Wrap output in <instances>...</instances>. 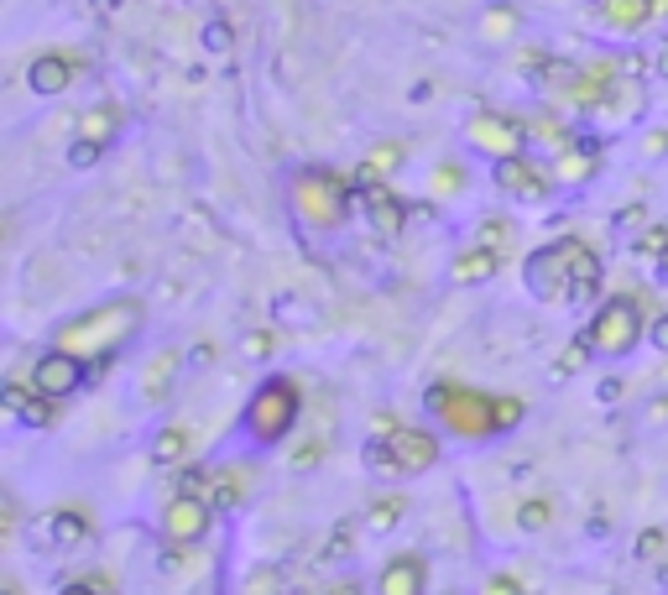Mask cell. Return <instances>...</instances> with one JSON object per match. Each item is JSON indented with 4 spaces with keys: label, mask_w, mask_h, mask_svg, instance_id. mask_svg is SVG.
Masks as SVG:
<instances>
[{
    "label": "cell",
    "mask_w": 668,
    "mask_h": 595,
    "mask_svg": "<svg viewBox=\"0 0 668 595\" xmlns=\"http://www.w3.org/2000/svg\"><path fill=\"white\" fill-rule=\"evenodd\" d=\"M523 283L538 304H570V298H591L600 287V257L580 236H559L538 246L523 262Z\"/></svg>",
    "instance_id": "1"
},
{
    "label": "cell",
    "mask_w": 668,
    "mask_h": 595,
    "mask_svg": "<svg viewBox=\"0 0 668 595\" xmlns=\"http://www.w3.org/2000/svg\"><path fill=\"white\" fill-rule=\"evenodd\" d=\"M136 330H142V304L136 298H110V304H95V309L63 319L58 334H52V345L79 360H90V366H99V360L116 356Z\"/></svg>",
    "instance_id": "2"
},
{
    "label": "cell",
    "mask_w": 668,
    "mask_h": 595,
    "mask_svg": "<svg viewBox=\"0 0 668 595\" xmlns=\"http://www.w3.org/2000/svg\"><path fill=\"white\" fill-rule=\"evenodd\" d=\"M429 413L444 433L470 439V444L501 433V397L476 392V386H460V381H439V386H429Z\"/></svg>",
    "instance_id": "3"
},
{
    "label": "cell",
    "mask_w": 668,
    "mask_h": 595,
    "mask_svg": "<svg viewBox=\"0 0 668 595\" xmlns=\"http://www.w3.org/2000/svg\"><path fill=\"white\" fill-rule=\"evenodd\" d=\"M287 199H293L298 225L313 230V236H330V230H339V225L350 219V183H345L339 172H330V167H303V172H293Z\"/></svg>",
    "instance_id": "4"
},
{
    "label": "cell",
    "mask_w": 668,
    "mask_h": 595,
    "mask_svg": "<svg viewBox=\"0 0 668 595\" xmlns=\"http://www.w3.org/2000/svg\"><path fill=\"white\" fill-rule=\"evenodd\" d=\"M298 418H303V392H298V381L293 377H266L257 392H251V403H246V439L251 444H283L287 433L298 429Z\"/></svg>",
    "instance_id": "5"
},
{
    "label": "cell",
    "mask_w": 668,
    "mask_h": 595,
    "mask_svg": "<svg viewBox=\"0 0 668 595\" xmlns=\"http://www.w3.org/2000/svg\"><path fill=\"white\" fill-rule=\"evenodd\" d=\"M366 465L377 476H424L439 465V439L429 429H407V424L382 418V433L366 444Z\"/></svg>",
    "instance_id": "6"
},
{
    "label": "cell",
    "mask_w": 668,
    "mask_h": 595,
    "mask_svg": "<svg viewBox=\"0 0 668 595\" xmlns=\"http://www.w3.org/2000/svg\"><path fill=\"white\" fill-rule=\"evenodd\" d=\"M637 340H643V313L632 298H611V304H600V313L591 319V330H585V345H591V356H606V360H621L637 350Z\"/></svg>",
    "instance_id": "7"
},
{
    "label": "cell",
    "mask_w": 668,
    "mask_h": 595,
    "mask_svg": "<svg viewBox=\"0 0 668 595\" xmlns=\"http://www.w3.org/2000/svg\"><path fill=\"white\" fill-rule=\"evenodd\" d=\"M215 501L204 497V491H172L163 507V544L167 548H193L210 538V527H215Z\"/></svg>",
    "instance_id": "8"
},
{
    "label": "cell",
    "mask_w": 668,
    "mask_h": 595,
    "mask_svg": "<svg viewBox=\"0 0 668 595\" xmlns=\"http://www.w3.org/2000/svg\"><path fill=\"white\" fill-rule=\"evenodd\" d=\"M527 136H533V131H527V120L501 116V110H480V116H470V126H465V142L476 146L480 157H491V163L523 157Z\"/></svg>",
    "instance_id": "9"
},
{
    "label": "cell",
    "mask_w": 668,
    "mask_h": 595,
    "mask_svg": "<svg viewBox=\"0 0 668 595\" xmlns=\"http://www.w3.org/2000/svg\"><path fill=\"white\" fill-rule=\"evenodd\" d=\"M497 189L506 199H517V204H544L559 183H553L549 167L527 163V157H506V163H497Z\"/></svg>",
    "instance_id": "10"
},
{
    "label": "cell",
    "mask_w": 668,
    "mask_h": 595,
    "mask_svg": "<svg viewBox=\"0 0 668 595\" xmlns=\"http://www.w3.org/2000/svg\"><path fill=\"white\" fill-rule=\"evenodd\" d=\"M84 381H90V360L69 356V350H58V345L32 366V386H37V392H48V397H73Z\"/></svg>",
    "instance_id": "11"
},
{
    "label": "cell",
    "mask_w": 668,
    "mask_h": 595,
    "mask_svg": "<svg viewBox=\"0 0 668 595\" xmlns=\"http://www.w3.org/2000/svg\"><path fill=\"white\" fill-rule=\"evenodd\" d=\"M377 595H429V564H424V554H397L377 574Z\"/></svg>",
    "instance_id": "12"
},
{
    "label": "cell",
    "mask_w": 668,
    "mask_h": 595,
    "mask_svg": "<svg viewBox=\"0 0 668 595\" xmlns=\"http://www.w3.org/2000/svg\"><path fill=\"white\" fill-rule=\"evenodd\" d=\"M0 403H5V413H16L26 429H52V418H58V397H48V392H26L22 381H5V392H0Z\"/></svg>",
    "instance_id": "13"
},
{
    "label": "cell",
    "mask_w": 668,
    "mask_h": 595,
    "mask_svg": "<svg viewBox=\"0 0 668 595\" xmlns=\"http://www.w3.org/2000/svg\"><path fill=\"white\" fill-rule=\"evenodd\" d=\"M366 215H371V225H377L386 240H397L407 225V204L386 189V178H366Z\"/></svg>",
    "instance_id": "14"
},
{
    "label": "cell",
    "mask_w": 668,
    "mask_h": 595,
    "mask_svg": "<svg viewBox=\"0 0 668 595\" xmlns=\"http://www.w3.org/2000/svg\"><path fill=\"white\" fill-rule=\"evenodd\" d=\"M596 167H600L596 146L570 142V146H559V157L549 163V172H553V183H559V189H580V183H591V178H596Z\"/></svg>",
    "instance_id": "15"
},
{
    "label": "cell",
    "mask_w": 668,
    "mask_h": 595,
    "mask_svg": "<svg viewBox=\"0 0 668 595\" xmlns=\"http://www.w3.org/2000/svg\"><path fill=\"white\" fill-rule=\"evenodd\" d=\"M637 110H643V84H637V79H611L606 99H600L591 116L606 120V126H621V120H632Z\"/></svg>",
    "instance_id": "16"
},
{
    "label": "cell",
    "mask_w": 668,
    "mask_h": 595,
    "mask_svg": "<svg viewBox=\"0 0 668 595\" xmlns=\"http://www.w3.org/2000/svg\"><path fill=\"white\" fill-rule=\"evenodd\" d=\"M73 58H63V52H43L32 69H26V84H32V95H63L73 84Z\"/></svg>",
    "instance_id": "17"
},
{
    "label": "cell",
    "mask_w": 668,
    "mask_h": 595,
    "mask_svg": "<svg viewBox=\"0 0 668 595\" xmlns=\"http://www.w3.org/2000/svg\"><path fill=\"white\" fill-rule=\"evenodd\" d=\"M246 497H251V471H240V465H219V471H210V501H215L219 512L240 507Z\"/></svg>",
    "instance_id": "18"
},
{
    "label": "cell",
    "mask_w": 668,
    "mask_h": 595,
    "mask_svg": "<svg viewBox=\"0 0 668 595\" xmlns=\"http://www.w3.org/2000/svg\"><path fill=\"white\" fill-rule=\"evenodd\" d=\"M497 266H501V251H491V246H470L465 257H454L450 277H454L460 287H470V283H491V277H497Z\"/></svg>",
    "instance_id": "19"
},
{
    "label": "cell",
    "mask_w": 668,
    "mask_h": 595,
    "mask_svg": "<svg viewBox=\"0 0 668 595\" xmlns=\"http://www.w3.org/2000/svg\"><path fill=\"white\" fill-rule=\"evenodd\" d=\"M600 16H606L611 32H637L658 16V5L653 0H600Z\"/></svg>",
    "instance_id": "20"
},
{
    "label": "cell",
    "mask_w": 668,
    "mask_h": 595,
    "mask_svg": "<svg viewBox=\"0 0 668 595\" xmlns=\"http://www.w3.org/2000/svg\"><path fill=\"white\" fill-rule=\"evenodd\" d=\"M172 371H178V356H172V350L152 356V366H146V377H142V397H146V403H163L167 386H172Z\"/></svg>",
    "instance_id": "21"
},
{
    "label": "cell",
    "mask_w": 668,
    "mask_h": 595,
    "mask_svg": "<svg viewBox=\"0 0 668 595\" xmlns=\"http://www.w3.org/2000/svg\"><path fill=\"white\" fill-rule=\"evenodd\" d=\"M116 126H120V110L116 105H95V110H84V116H79V136H84V142H110V136H116Z\"/></svg>",
    "instance_id": "22"
},
{
    "label": "cell",
    "mask_w": 668,
    "mask_h": 595,
    "mask_svg": "<svg viewBox=\"0 0 668 595\" xmlns=\"http://www.w3.org/2000/svg\"><path fill=\"white\" fill-rule=\"evenodd\" d=\"M90 538V523L79 517V512H52L48 517V544L52 548H79Z\"/></svg>",
    "instance_id": "23"
},
{
    "label": "cell",
    "mask_w": 668,
    "mask_h": 595,
    "mask_svg": "<svg viewBox=\"0 0 668 595\" xmlns=\"http://www.w3.org/2000/svg\"><path fill=\"white\" fill-rule=\"evenodd\" d=\"M403 512H407V501L386 491V497H377L366 507V527H371V533H392V527L403 523Z\"/></svg>",
    "instance_id": "24"
},
{
    "label": "cell",
    "mask_w": 668,
    "mask_h": 595,
    "mask_svg": "<svg viewBox=\"0 0 668 595\" xmlns=\"http://www.w3.org/2000/svg\"><path fill=\"white\" fill-rule=\"evenodd\" d=\"M183 454H189V429H163L152 439V460L157 465H178Z\"/></svg>",
    "instance_id": "25"
},
{
    "label": "cell",
    "mask_w": 668,
    "mask_h": 595,
    "mask_svg": "<svg viewBox=\"0 0 668 595\" xmlns=\"http://www.w3.org/2000/svg\"><path fill=\"white\" fill-rule=\"evenodd\" d=\"M549 523H553L549 497H527L523 507H517V527H523V533H544Z\"/></svg>",
    "instance_id": "26"
},
{
    "label": "cell",
    "mask_w": 668,
    "mask_h": 595,
    "mask_svg": "<svg viewBox=\"0 0 668 595\" xmlns=\"http://www.w3.org/2000/svg\"><path fill=\"white\" fill-rule=\"evenodd\" d=\"M397 163H403V146L382 142V146H371V157H366V167H360V172H366V178H386Z\"/></svg>",
    "instance_id": "27"
},
{
    "label": "cell",
    "mask_w": 668,
    "mask_h": 595,
    "mask_svg": "<svg viewBox=\"0 0 668 595\" xmlns=\"http://www.w3.org/2000/svg\"><path fill=\"white\" fill-rule=\"evenodd\" d=\"M480 32H486V37H512V32H517V11H512V5H491L486 22H480Z\"/></svg>",
    "instance_id": "28"
},
{
    "label": "cell",
    "mask_w": 668,
    "mask_h": 595,
    "mask_svg": "<svg viewBox=\"0 0 668 595\" xmlns=\"http://www.w3.org/2000/svg\"><path fill=\"white\" fill-rule=\"evenodd\" d=\"M668 554V533L664 527H643L637 533V559H664Z\"/></svg>",
    "instance_id": "29"
},
{
    "label": "cell",
    "mask_w": 668,
    "mask_h": 595,
    "mask_svg": "<svg viewBox=\"0 0 668 595\" xmlns=\"http://www.w3.org/2000/svg\"><path fill=\"white\" fill-rule=\"evenodd\" d=\"M506 240H512V219H486V225H480V246L506 251Z\"/></svg>",
    "instance_id": "30"
},
{
    "label": "cell",
    "mask_w": 668,
    "mask_h": 595,
    "mask_svg": "<svg viewBox=\"0 0 668 595\" xmlns=\"http://www.w3.org/2000/svg\"><path fill=\"white\" fill-rule=\"evenodd\" d=\"M480 595H523V580H517L512 570H497L486 585H480Z\"/></svg>",
    "instance_id": "31"
},
{
    "label": "cell",
    "mask_w": 668,
    "mask_h": 595,
    "mask_svg": "<svg viewBox=\"0 0 668 595\" xmlns=\"http://www.w3.org/2000/svg\"><path fill=\"white\" fill-rule=\"evenodd\" d=\"M454 189H465V167H454V163L433 167V193H454Z\"/></svg>",
    "instance_id": "32"
},
{
    "label": "cell",
    "mask_w": 668,
    "mask_h": 595,
    "mask_svg": "<svg viewBox=\"0 0 668 595\" xmlns=\"http://www.w3.org/2000/svg\"><path fill=\"white\" fill-rule=\"evenodd\" d=\"M319 460H324V439H309V444L293 450V471H313Z\"/></svg>",
    "instance_id": "33"
},
{
    "label": "cell",
    "mask_w": 668,
    "mask_h": 595,
    "mask_svg": "<svg viewBox=\"0 0 668 595\" xmlns=\"http://www.w3.org/2000/svg\"><path fill=\"white\" fill-rule=\"evenodd\" d=\"M99 152H105L99 142H84V136H79V142L69 146V163H73V167H95V163H99Z\"/></svg>",
    "instance_id": "34"
},
{
    "label": "cell",
    "mask_w": 668,
    "mask_h": 595,
    "mask_svg": "<svg viewBox=\"0 0 668 595\" xmlns=\"http://www.w3.org/2000/svg\"><path fill=\"white\" fill-rule=\"evenodd\" d=\"M277 591H283V580H277L272 570H257L251 580H246V595H277Z\"/></svg>",
    "instance_id": "35"
},
{
    "label": "cell",
    "mask_w": 668,
    "mask_h": 595,
    "mask_svg": "<svg viewBox=\"0 0 668 595\" xmlns=\"http://www.w3.org/2000/svg\"><path fill=\"white\" fill-rule=\"evenodd\" d=\"M637 251H643V257H658V251H668V225H653V230L637 240Z\"/></svg>",
    "instance_id": "36"
},
{
    "label": "cell",
    "mask_w": 668,
    "mask_h": 595,
    "mask_svg": "<svg viewBox=\"0 0 668 595\" xmlns=\"http://www.w3.org/2000/svg\"><path fill=\"white\" fill-rule=\"evenodd\" d=\"M591 356V345H585V334H580V340H574L570 350H564V356H559V377H570L574 366H580V360Z\"/></svg>",
    "instance_id": "37"
},
{
    "label": "cell",
    "mask_w": 668,
    "mask_h": 595,
    "mask_svg": "<svg viewBox=\"0 0 668 595\" xmlns=\"http://www.w3.org/2000/svg\"><path fill=\"white\" fill-rule=\"evenodd\" d=\"M266 350H272V334H251V340H246V356H257V360H262Z\"/></svg>",
    "instance_id": "38"
},
{
    "label": "cell",
    "mask_w": 668,
    "mask_h": 595,
    "mask_svg": "<svg viewBox=\"0 0 668 595\" xmlns=\"http://www.w3.org/2000/svg\"><path fill=\"white\" fill-rule=\"evenodd\" d=\"M643 152H647V157H664V152H668V131H653V136L643 142Z\"/></svg>",
    "instance_id": "39"
},
{
    "label": "cell",
    "mask_w": 668,
    "mask_h": 595,
    "mask_svg": "<svg viewBox=\"0 0 668 595\" xmlns=\"http://www.w3.org/2000/svg\"><path fill=\"white\" fill-rule=\"evenodd\" d=\"M647 340H653V345H658V350L668 356V313L658 319V324H653V330H647Z\"/></svg>",
    "instance_id": "40"
},
{
    "label": "cell",
    "mask_w": 668,
    "mask_h": 595,
    "mask_svg": "<svg viewBox=\"0 0 668 595\" xmlns=\"http://www.w3.org/2000/svg\"><path fill=\"white\" fill-rule=\"evenodd\" d=\"M58 595H105V591H95L90 580H79V585H63V591H58Z\"/></svg>",
    "instance_id": "41"
},
{
    "label": "cell",
    "mask_w": 668,
    "mask_h": 595,
    "mask_svg": "<svg viewBox=\"0 0 668 595\" xmlns=\"http://www.w3.org/2000/svg\"><path fill=\"white\" fill-rule=\"evenodd\" d=\"M204 43H215V48H225V43H230V32H225V26H210V32H204Z\"/></svg>",
    "instance_id": "42"
},
{
    "label": "cell",
    "mask_w": 668,
    "mask_h": 595,
    "mask_svg": "<svg viewBox=\"0 0 668 595\" xmlns=\"http://www.w3.org/2000/svg\"><path fill=\"white\" fill-rule=\"evenodd\" d=\"M324 595H360V585H356V580H339V585H330Z\"/></svg>",
    "instance_id": "43"
},
{
    "label": "cell",
    "mask_w": 668,
    "mask_h": 595,
    "mask_svg": "<svg viewBox=\"0 0 668 595\" xmlns=\"http://www.w3.org/2000/svg\"><path fill=\"white\" fill-rule=\"evenodd\" d=\"M658 73H664V79H668V48L658 52Z\"/></svg>",
    "instance_id": "44"
},
{
    "label": "cell",
    "mask_w": 668,
    "mask_h": 595,
    "mask_svg": "<svg viewBox=\"0 0 668 595\" xmlns=\"http://www.w3.org/2000/svg\"><path fill=\"white\" fill-rule=\"evenodd\" d=\"M664 386H668V356H664Z\"/></svg>",
    "instance_id": "45"
},
{
    "label": "cell",
    "mask_w": 668,
    "mask_h": 595,
    "mask_svg": "<svg viewBox=\"0 0 668 595\" xmlns=\"http://www.w3.org/2000/svg\"><path fill=\"white\" fill-rule=\"evenodd\" d=\"M664 277H668V251H664Z\"/></svg>",
    "instance_id": "46"
}]
</instances>
